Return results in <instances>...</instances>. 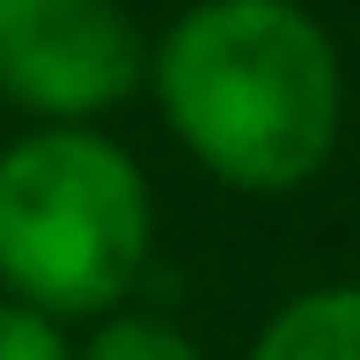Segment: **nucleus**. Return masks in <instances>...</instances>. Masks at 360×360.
Here are the masks:
<instances>
[{
    "mask_svg": "<svg viewBox=\"0 0 360 360\" xmlns=\"http://www.w3.org/2000/svg\"><path fill=\"white\" fill-rule=\"evenodd\" d=\"M147 44L125 0H22L0 22V96L30 125H103L147 96Z\"/></svg>",
    "mask_w": 360,
    "mask_h": 360,
    "instance_id": "7ed1b4c3",
    "label": "nucleus"
},
{
    "mask_svg": "<svg viewBox=\"0 0 360 360\" xmlns=\"http://www.w3.org/2000/svg\"><path fill=\"white\" fill-rule=\"evenodd\" d=\"M155 265V184L110 125H30L0 147V294L52 323L133 309Z\"/></svg>",
    "mask_w": 360,
    "mask_h": 360,
    "instance_id": "f03ea898",
    "label": "nucleus"
},
{
    "mask_svg": "<svg viewBox=\"0 0 360 360\" xmlns=\"http://www.w3.org/2000/svg\"><path fill=\"white\" fill-rule=\"evenodd\" d=\"M243 360H360V280H316L287 294Z\"/></svg>",
    "mask_w": 360,
    "mask_h": 360,
    "instance_id": "20e7f679",
    "label": "nucleus"
},
{
    "mask_svg": "<svg viewBox=\"0 0 360 360\" xmlns=\"http://www.w3.org/2000/svg\"><path fill=\"white\" fill-rule=\"evenodd\" d=\"M0 360H74L67 323H52L44 309L0 294Z\"/></svg>",
    "mask_w": 360,
    "mask_h": 360,
    "instance_id": "423d86ee",
    "label": "nucleus"
},
{
    "mask_svg": "<svg viewBox=\"0 0 360 360\" xmlns=\"http://www.w3.org/2000/svg\"><path fill=\"white\" fill-rule=\"evenodd\" d=\"M15 8H22V0H0V22H8V15H15Z\"/></svg>",
    "mask_w": 360,
    "mask_h": 360,
    "instance_id": "0eeeda50",
    "label": "nucleus"
},
{
    "mask_svg": "<svg viewBox=\"0 0 360 360\" xmlns=\"http://www.w3.org/2000/svg\"><path fill=\"white\" fill-rule=\"evenodd\" d=\"M74 360H206V346L176 316L155 309H110L74 338Z\"/></svg>",
    "mask_w": 360,
    "mask_h": 360,
    "instance_id": "39448f33",
    "label": "nucleus"
},
{
    "mask_svg": "<svg viewBox=\"0 0 360 360\" xmlns=\"http://www.w3.org/2000/svg\"><path fill=\"white\" fill-rule=\"evenodd\" d=\"M147 103L206 184L294 199L346 140V52L309 0H191L147 44Z\"/></svg>",
    "mask_w": 360,
    "mask_h": 360,
    "instance_id": "f257e3e1",
    "label": "nucleus"
}]
</instances>
